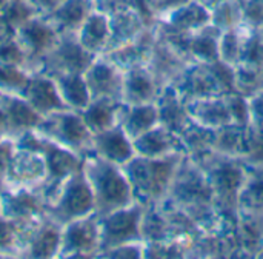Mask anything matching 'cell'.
Listing matches in <instances>:
<instances>
[{"mask_svg":"<svg viewBox=\"0 0 263 259\" xmlns=\"http://www.w3.org/2000/svg\"><path fill=\"white\" fill-rule=\"evenodd\" d=\"M211 23L220 31H228L243 25L242 6L237 0H227L211 9Z\"/></svg>","mask_w":263,"mask_h":259,"instance_id":"29","label":"cell"},{"mask_svg":"<svg viewBox=\"0 0 263 259\" xmlns=\"http://www.w3.org/2000/svg\"><path fill=\"white\" fill-rule=\"evenodd\" d=\"M243 161L247 164H263V131L248 127L247 153Z\"/></svg>","mask_w":263,"mask_h":259,"instance_id":"37","label":"cell"},{"mask_svg":"<svg viewBox=\"0 0 263 259\" xmlns=\"http://www.w3.org/2000/svg\"><path fill=\"white\" fill-rule=\"evenodd\" d=\"M40 3H43V5H46V6H52V5H57V3H60L62 0H39Z\"/></svg>","mask_w":263,"mask_h":259,"instance_id":"53","label":"cell"},{"mask_svg":"<svg viewBox=\"0 0 263 259\" xmlns=\"http://www.w3.org/2000/svg\"><path fill=\"white\" fill-rule=\"evenodd\" d=\"M191 159L206 175L223 222L236 227L239 219V196L247 178V162L242 158L227 156L214 150Z\"/></svg>","mask_w":263,"mask_h":259,"instance_id":"2","label":"cell"},{"mask_svg":"<svg viewBox=\"0 0 263 259\" xmlns=\"http://www.w3.org/2000/svg\"><path fill=\"white\" fill-rule=\"evenodd\" d=\"M183 156L182 153L165 158H143L136 154L125 164L123 170L131 182L136 201L143 205L162 202L170 192Z\"/></svg>","mask_w":263,"mask_h":259,"instance_id":"3","label":"cell"},{"mask_svg":"<svg viewBox=\"0 0 263 259\" xmlns=\"http://www.w3.org/2000/svg\"><path fill=\"white\" fill-rule=\"evenodd\" d=\"M66 97L76 105V107H88L91 91L88 87V82L80 79L79 76H72L65 83Z\"/></svg>","mask_w":263,"mask_h":259,"instance_id":"34","label":"cell"},{"mask_svg":"<svg viewBox=\"0 0 263 259\" xmlns=\"http://www.w3.org/2000/svg\"><path fill=\"white\" fill-rule=\"evenodd\" d=\"M216 130L203 127L197 122H191L182 133L180 141L185 148V154L190 158H197L203 153L214 150Z\"/></svg>","mask_w":263,"mask_h":259,"instance_id":"25","label":"cell"},{"mask_svg":"<svg viewBox=\"0 0 263 259\" xmlns=\"http://www.w3.org/2000/svg\"><path fill=\"white\" fill-rule=\"evenodd\" d=\"M5 164H6V151L3 148H0V171L3 170Z\"/></svg>","mask_w":263,"mask_h":259,"instance_id":"52","label":"cell"},{"mask_svg":"<svg viewBox=\"0 0 263 259\" xmlns=\"http://www.w3.org/2000/svg\"><path fill=\"white\" fill-rule=\"evenodd\" d=\"M156 107L159 111V124L179 136L193 122L188 103L182 99V96L173 85H166L162 88L156 100Z\"/></svg>","mask_w":263,"mask_h":259,"instance_id":"14","label":"cell"},{"mask_svg":"<svg viewBox=\"0 0 263 259\" xmlns=\"http://www.w3.org/2000/svg\"><path fill=\"white\" fill-rule=\"evenodd\" d=\"M51 170H52V173L54 175H65V173H69V171H72V170H76L77 168V165H79V162H77V159L76 158H72L69 153H65V151H59V150H55V151H52V154H51Z\"/></svg>","mask_w":263,"mask_h":259,"instance_id":"41","label":"cell"},{"mask_svg":"<svg viewBox=\"0 0 263 259\" xmlns=\"http://www.w3.org/2000/svg\"><path fill=\"white\" fill-rule=\"evenodd\" d=\"M11 239V233H9V229L5 222L0 221V246H5L8 244Z\"/></svg>","mask_w":263,"mask_h":259,"instance_id":"50","label":"cell"},{"mask_svg":"<svg viewBox=\"0 0 263 259\" xmlns=\"http://www.w3.org/2000/svg\"><path fill=\"white\" fill-rule=\"evenodd\" d=\"M148 28L146 22L142 19V15L134 9H125L120 11L114 15L109 17V45H108V51L116 49L125 43L133 42L134 39H137L145 29Z\"/></svg>","mask_w":263,"mask_h":259,"instance_id":"17","label":"cell"},{"mask_svg":"<svg viewBox=\"0 0 263 259\" xmlns=\"http://www.w3.org/2000/svg\"><path fill=\"white\" fill-rule=\"evenodd\" d=\"M211 23V11L190 0L188 3L176 8L166 15L156 20V31L160 34H190Z\"/></svg>","mask_w":263,"mask_h":259,"instance_id":"8","label":"cell"},{"mask_svg":"<svg viewBox=\"0 0 263 259\" xmlns=\"http://www.w3.org/2000/svg\"><path fill=\"white\" fill-rule=\"evenodd\" d=\"M143 212H145V205L136 201L128 207L103 215L100 222V249L105 252L108 249L122 244L143 241L142 238Z\"/></svg>","mask_w":263,"mask_h":259,"instance_id":"6","label":"cell"},{"mask_svg":"<svg viewBox=\"0 0 263 259\" xmlns=\"http://www.w3.org/2000/svg\"><path fill=\"white\" fill-rule=\"evenodd\" d=\"M197 3H200L202 6H205L206 9H214L217 5H220V3H223V2H227V0H196Z\"/></svg>","mask_w":263,"mask_h":259,"instance_id":"51","label":"cell"},{"mask_svg":"<svg viewBox=\"0 0 263 259\" xmlns=\"http://www.w3.org/2000/svg\"><path fill=\"white\" fill-rule=\"evenodd\" d=\"M63 56L66 59V63L74 71H82L92 65V53L88 51L83 45L79 46V45L68 43L63 48Z\"/></svg>","mask_w":263,"mask_h":259,"instance_id":"35","label":"cell"},{"mask_svg":"<svg viewBox=\"0 0 263 259\" xmlns=\"http://www.w3.org/2000/svg\"><path fill=\"white\" fill-rule=\"evenodd\" d=\"M149 2V8H151V12L154 15V19H160L163 15H166L168 12L174 11L176 8L188 3L190 0H148ZM156 25V23H154Z\"/></svg>","mask_w":263,"mask_h":259,"instance_id":"43","label":"cell"},{"mask_svg":"<svg viewBox=\"0 0 263 259\" xmlns=\"http://www.w3.org/2000/svg\"><path fill=\"white\" fill-rule=\"evenodd\" d=\"M28 40L35 46V48H43L45 45H48L52 39V32L51 29L42 26V25H31L29 28H26L25 31Z\"/></svg>","mask_w":263,"mask_h":259,"instance_id":"42","label":"cell"},{"mask_svg":"<svg viewBox=\"0 0 263 259\" xmlns=\"http://www.w3.org/2000/svg\"><path fill=\"white\" fill-rule=\"evenodd\" d=\"M94 144L100 158L122 167L136 156L134 142L120 125L97 133L94 137Z\"/></svg>","mask_w":263,"mask_h":259,"instance_id":"15","label":"cell"},{"mask_svg":"<svg viewBox=\"0 0 263 259\" xmlns=\"http://www.w3.org/2000/svg\"><path fill=\"white\" fill-rule=\"evenodd\" d=\"M236 233L242 258H259L263 250V213H239Z\"/></svg>","mask_w":263,"mask_h":259,"instance_id":"19","label":"cell"},{"mask_svg":"<svg viewBox=\"0 0 263 259\" xmlns=\"http://www.w3.org/2000/svg\"><path fill=\"white\" fill-rule=\"evenodd\" d=\"M89 128L85 122V119H80L77 116H66L63 120V133L68 141L79 144L83 142L89 136Z\"/></svg>","mask_w":263,"mask_h":259,"instance_id":"38","label":"cell"},{"mask_svg":"<svg viewBox=\"0 0 263 259\" xmlns=\"http://www.w3.org/2000/svg\"><path fill=\"white\" fill-rule=\"evenodd\" d=\"M250 110H251V127L263 131V90L250 99Z\"/></svg>","mask_w":263,"mask_h":259,"instance_id":"45","label":"cell"},{"mask_svg":"<svg viewBox=\"0 0 263 259\" xmlns=\"http://www.w3.org/2000/svg\"><path fill=\"white\" fill-rule=\"evenodd\" d=\"M68 246L74 250H92L100 247V224L94 221L77 222L68 232Z\"/></svg>","mask_w":263,"mask_h":259,"instance_id":"28","label":"cell"},{"mask_svg":"<svg viewBox=\"0 0 263 259\" xmlns=\"http://www.w3.org/2000/svg\"><path fill=\"white\" fill-rule=\"evenodd\" d=\"M156 125H159V111L156 103L125 105L120 119V127L133 141L149 131Z\"/></svg>","mask_w":263,"mask_h":259,"instance_id":"20","label":"cell"},{"mask_svg":"<svg viewBox=\"0 0 263 259\" xmlns=\"http://www.w3.org/2000/svg\"><path fill=\"white\" fill-rule=\"evenodd\" d=\"M96 6L99 12L111 17L120 11L133 8V2L131 0H96Z\"/></svg>","mask_w":263,"mask_h":259,"instance_id":"44","label":"cell"},{"mask_svg":"<svg viewBox=\"0 0 263 259\" xmlns=\"http://www.w3.org/2000/svg\"><path fill=\"white\" fill-rule=\"evenodd\" d=\"M125 102L108 99V97H96L92 103H88L85 111V122L88 128L97 134L116 125H120L122 113L125 110Z\"/></svg>","mask_w":263,"mask_h":259,"instance_id":"18","label":"cell"},{"mask_svg":"<svg viewBox=\"0 0 263 259\" xmlns=\"http://www.w3.org/2000/svg\"><path fill=\"white\" fill-rule=\"evenodd\" d=\"M145 253V243L139 241V243H128V244H122L112 249L105 250L103 256H109V258H131V259H140L143 258Z\"/></svg>","mask_w":263,"mask_h":259,"instance_id":"40","label":"cell"},{"mask_svg":"<svg viewBox=\"0 0 263 259\" xmlns=\"http://www.w3.org/2000/svg\"><path fill=\"white\" fill-rule=\"evenodd\" d=\"M89 14V3L86 0H66L59 9V19L68 26L83 23Z\"/></svg>","mask_w":263,"mask_h":259,"instance_id":"33","label":"cell"},{"mask_svg":"<svg viewBox=\"0 0 263 259\" xmlns=\"http://www.w3.org/2000/svg\"><path fill=\"white\" fill-rule=\"evenodd\" d=\"M0 59L5 60L6 63H12V62L20 59V53L14 45H8V46L0 49Z\"/></svg>","mask_w":263,"mask_h":259,"instance_id":"48","label":"cell"},{"mask_svg":"<svg viewBox=\"0 0 263 259\" xmlns=\"http://www.w3.org/2000/svg\"><path fill=\"white\" fill-rule=\"evenodd\" d=\"M259 258H263V250H262V253H260V255H259Z\"/></svg>","mask_w":263,"mask_h":259,"instance_id":"55","label":"cell"},{"mask_svg":"<svg viewBox=\"0 0 263 259\" xmlns=\"http://www.w3.org/2000/svg\"><path fill=\"white\" fill-rule=\"evenodd\" d=\"M0 82L18 83V82H22V76L11 68H0Z\"/></svg>","mask_w":263,"mask_h":259,"instance_id":"49","label":"cell"},{"mask_svg":"<svg viewBox=\"0 0 263 259\" xmlns=\"http://www.w3.org/2000/svg\"><path fill=\"white\" fill-rule=\"evenodd\" d=\"M88 181L96 198V210L100 216L136 202L131 182L122 165L103 158H94L88 165Z\"/></svg>","mask_w":263,"mask_h":259,"instance_id":"5","label":"cell"},{"mask_svg":"<svg viewBox=\"0 0 263 259\" xmlns=\"http://www.w3.org/2000/svg\"><path fill=\"white\" fill-rule=\"evenodd\" d=\"M165 199L190 216L206 233L227 226L217 209L206 175L186 154L177 167Z\"/></svg>","mask_w":263,"mask_h":259,"instance_id":"1","label":"cell"},{"mask_svg":"<svg viewBox=\"0 0 263 259\" xmlns=\"http://www.w3.org/2000/svg\"><path fill=\"white\" fill-rule=\"evenodd\" d=\"M55 244H57V235L52 230H46L40 236L37 244L34 246V253L37 256H46V255H49L54 250Z\"/></svg>","mask_w":263,"mask_h":259,"instance_id":"47","label":"cell"},{"mask_svg":"<svg viewBox=\"0 0 263 259\" xmlns=\"http://www.w3.org/2000/svg\"><path fill=\"white\" fill-rule=\"evenodd\" d=\"M234 88L247 99H253L263 90V65L239 63L234 66Z\"/></svg>","mask_w":263,"mask_h":259,"instance_id":"26","label":"cell"},{"mask_svg":"<svg viewBox=\"0 0 263 259\" xmlns=\"http://www.w3.org/2000/svg\"><path fill=\"white\" fill-rule=\"evenodd\" d=\"M188 65L190 62L166 39L157 34V39H156V43H154V48H153V53L146 66L153 73L159 85L162 88L166 85H173Z\"/></svg>","mask_w":263,"mask_h":259,"instance_id":"9","label":"cell"},{"mask_svg":"<svg viewBox=\"0 0 263 259\" xmlns=\"http://www.w3.org/2000/svg\"><path fill=\"white\" fill-rule=\"evenodd\" d=\"M2 122H3V114L0 113V125H2Z\"/></svg>","mask_w":263,"mask_h":259,"instance_id":"54","label":"cell"},{"mask_svg":"<svg viewBox=\"0 0 263 259\" xmlns=\"http://www.w3.org/2000/svg\"><path fill=\"white\" fill-rule=\"evenodd\" d=\"M233 122L242 127H250L251 124V110H250V99L239 94L237 91L225 94Z\"/></svg>","mask_w":263,"mask_h":259,"instance_id":"32","label":"cell"},{"mask_svg":"<svg viewBox=\"0 0 263 259\" xmlns=\"http://www.w3.org/2000/svg\"><path fill=\"white\" fill-rule=\"evenodd\" d=\"M260 31H262V34H263V26H262V28H260Z\"/></svg>","mask_w":263,"mask_h":259,"instance_id":"56","label":"cell"},{"mask_svg":"<svg viewBox=\"0 0 263 259\" xmlns=\"http://www.w3.org/2000/svg\"><path fill=\"white\" fill-rule=\"evenodd\" d=\"M109 17L96 11L88 15L82 26V45L94 53H106L109 45Z\"/></svg>","mask_w":263,"mask_h":259,"instance_id":"22","label":"cell"},{"mask_svg":"<svg viewBox=\"0 0 263 259\" xmlns=\"http://www.w3.org/2000/svg\"><path fill=\"white\" fill-rule=\"evenodd\" d=\"M188 110L194 122L208 128L216 130L228 124H233V117L225 96H213L190 102Z\"/></svg>","mask_w":263,"mask_h":259,"instance_id":"16","label":"cell"},{"mask_svg":"<svg viewBox=\"0 0 263 259\" xmlns=\"http://www.w3.org/2000/svg\"><path fill=\"white\" fill-rule=\"evenodd\" d=\"M31 99L40 108H51V107L60 105V100H59L52 85L48 82H43V80H39L34 83V87L31 90Z\"/></svg>","mask_w":263,"mask_h":259,"instance_id":"36","label":"cell"},{"mask_svg":"<svg viewBox=\"0 0 263 259\" xmlns=\"http://www.w3.org/2000/svg\"><path fill=\"white\" fill-rule=\"evenodd\" d=\"M96 209V198L88 179L77 178L65 196V210L68 216H82Z\"/></svg>","mask_w":263,"mask_h":259,"instance_id":"24","label":"cell"},{"mask_svg":"<svg viewBox=\"0 0 263 259\" xmlns=\"http://www.w3.org/2000/svg\"><path fill=\"white\" fill-rule=\"evenodd\" d=\"M157 39V32L154 26H148L137 39L129 43H125L116 49L106 53V59L117 65L122 71H128L131 68L143 66L148 63L154 43Z\"/></svg>","mask_w":263,"mask_h":259,"instance_id":"10","label":"cell"},{"mask_svg":"<svg viewBox=\"0 0 263 259\" xmlns=\"http://www.w3.org/2000/svg\"><path fill=\"white\" fill-rule=\"evenodd\" d=\"M123 77H125V71H122L111 60L105 59L89 66L86 82L94 97H108V99L122 100Z\"/></svg>","mask_w":263,"mask_h":259,"instance_id":"13","label":"cell"},{"mask_svg":"<svg viewBox=\"0 0 263 259\" xmlns=\"http://www.w3.org/2000/svg\"><path fill=\"white\" fill-rule=\"evenodd\" d=\"M143 258H193V244H191V243H185V241L145 243V253H143Z\"/></svg>","mask_w":263,"mask_h":259,"instance_id":"30","label":"cell"},{"mask_svg":"<svg viewBox=\"0 0 263 259\" xmlns=\"http://www.w3.org/2000/svg\"><path fill=\"white\" fill-rule=\"evenodd\" d=\"M11 116L14 119L15 124L18 125H31L37 120V116L23 103L20 102H15L11 108Z\"/></svg>","mask_w":263,"mask_h":259,"instance_id":"46","label":"cell"},{"mask_svg":"<svg viewBox=\"0 0 263 259\" xmlns=\"http://www.w3.org/2000/svg\"><path fill=\"white\" fill-rule=\"evenodd\" d=\"M173 87L186 103L205 97L225 96L236 91L234 66L222 60L211 63L193 62L176 79Z\"/></svg>","mask_w":263,"mask_h":259,"instance_id":"4","label":"cell"},{"mask_svg":"<svg viewBox=\"0 0 263 259\" xmlns=\"http://www.w3.org/2000/svg\"><path fill=\"white\" fill-rule=\"evenodd\" d=\"M239 213H263V164H247V178L239 196Z\"/></svg>","mask_w":263,"mask_h":259,"instance_id":"21","label":"cell"},{"mask_svg":"<svg viewBox=\"0 0 263 259\" xmlns=\"http://www.w3.org/2000/svg\"><path fill=\"white\" fill-rule=\"evenodd\" d=\"M133 142L136 154L143 158H165L177 153L185 154L180 136L160 124L151 128L149 131L143 133Z\"/></svg>","mask_w":263,"mask_h":259,"instance_id":"11","label":"cell"},{"mask_svg":"<svg viewBox=\"0 0 263 259\" xmlns=\"http://www.w3.org/2000/svg\"><path fill=\"white\" fill-rule=\"evenodd\" d=\"M243 37H245V23L240 25L239 28L222 31L219 40V59L231 66H237L242 60Z\"/></svg>","mask_w":263,"mask_h":259,"instance_id":"27","label":"cell"},{"mask_svg":"<svg viewBox=\"0 0 263 259\" xmlns=\"http://www.w3.org/2000/svg\"><path fill=\"white\" fill-rule=\"evenodd\" d=\"M239 3L243 12V23L253 28H262L263 0H242Z\"/></svg>","mask_w":263,"mask_h":259,"instance_id":"39","label":"cell"},{"mask_svg":"<svg viewBox=\"0 0 263 259\" xmlns=\"http://www.w3.org/2000/svg\"><path fill=\"white\" fill-rule=\"evenodd\" d=\"M160 91L162 87L159 85V82L146 65L125 71L122 100L126 105L156 103Z\"/></svg>","mask_w":263,"mask_h":259,"instance_id":"12","label":"cell"},{"mask_svg":"<svg viewBox=\"0 0 263 259\" xmlns=\"http://www.w3.org/2000/svg\"><path fill=\"white\" fill-rule=\"evenodd\" d=\"M247 137H248V127H242L234 122L216 128L214 151L243 159L247 153Z\"/></svg>","mask_w":263,"mask_h":259,"instance_id":"23","label":"cell"},{"mask_svg":"<svg viewBox=\"0 0 263 259\" xmlns=\"http://www.w3.org/2000/svg\"><path fill=\"white\" fill-rule=\"evenodd\" d=\"M160 34V32H157ZM166 39L190 63L193 62H205L211 63L219 59V40L222 31L216 28L213 23L190 32V34H160Z\"/></svg>","mask_w":263,"mask_h":259,"instance_id":"7","label":"cell"},{"mask_svg":"<svg viewBox=\"0 0 263 259\" xmlns=\"http://www.w3.org/2000/svg\"><path fill=\"white\" fill-rule=\"evenodd\" d=\"M240 63L247 65H263V34L260 28L245 25L243 51Z\"/></svg>","mask_w":263,"mask_h":259,"instance_id":"31","label":"cell"}]
</instances>
